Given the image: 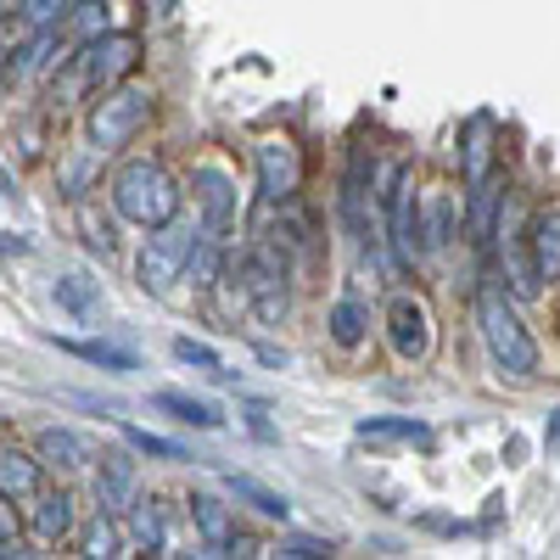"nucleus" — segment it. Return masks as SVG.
Wrapping results in <instances>:
<instances>
[{
	"instance_id": "nucleus-1",
	"label": "nucleus",
	"mask_w": 560,
	"mask_h": 560,
	"mask_svg": "<svg viewBox=\"0 0 560 560\" xmlns=\"http://www.w3.org/2000/svg\"><path fill=\"white\" fill-rule=\"evenodd\" d=\"M107 191H113V213L140 224V230H163L179 213V185H174V174L158 158H129L113 174Z\"/></svg>"
},
{
	"instance_id": "nucleus-2",
	"label": "nucleus",
	"mask_w": 560,
	"mask_h": 560,
	"mask_svg": "<svg viewBox=\"0 0 560 560\" xmlns=\"http://www.w3.org/2000/svg\"><path fill=\"white\" fill-rule=\"evenodd\" d=\"M158 113V96L147 84H113V90H96V102H90V118H84V135L96 152H124L129 140L152 124Z\"/></svg>"
},
{
	"instance_id": "nucleus-3",
	"label": "nucleus",
	"mask_w": 560,
	"mask_h": 560,
	"mask_svg": "<svg viewBox=\"0 0 560 560\" xmlns=\"http://www.w3.org/2000/svg\"><path fill=\"white\" fill-rule=\"evenodd\" d=\"M477 331H482V342H488V353H493V364L504 370V376H533L538 370V342L527 337L516 303H504L499 287L477 292Z\"/></svg>"
},
{
	"instance_id": "nucleus-4",
	"label": "nucleus",
	"mask_w": 560,
	"mask_h": 560,
	"mask_svg": "<svg viewBox=\"0 0 560 560\" xmlns=\"http://www.w3.org/2000/svg\"><path fill=\"white\" fill-rule=\"evenodd\" d=\"M197 242H202V236H191V230L163 224L158 236L147 242V253L135 258V280H140V292L168 298V292H174V280H185V264H191Z\"/></svg>"
},
{
	"instance_id": "nucleus-5",
	"label": "nucleus",
	"mask_w": 560,
	"mask_h": 560,
	"mask_svg": "<svg viewBox=\"0 0 560 560\" xmlns=\"http://www.w3.org/2000/svg\"><path fill=\"white\" fill-rule=\"evenodd\" d=\"M242 292L258 314V325H280L292 314V287H287V258H275V247H253L242 258Z\"/></svg>"
},
{
	"instance_id": "nucleus-6",
	"label": "nucleus",
	"mask_w": 560,
	"mask_h": 560,
	"mask_svg": "<svg viewBox=\"0 0 560 560\" xmlns=\"http://www.w3.org/2000/svg\"><path fill=\"white\" fill-rule=\"evenodd\" d=\"M79 73L90 79V90H113L135 73L140 62V39L135 34H102V39H84V51L73 57Z\"/></svg>"
},
{
	"instance_id": "nucleus-7",
	"label": "nucleus",
	"mask_w": 560,
	"mask_h": 560,
	"mask_svg": "<svg viewBox=\"0 0 560 560\" xmlns=\"http://www.w3.org/2000/svg\"><path fill=\"white\" fill-rule=\"evenodd\" d=\"M191 202L202 213V230H213V236H230V230H236V179H230L219 163L191 168Z\"/></svg>"
},
{
	"instance_id": "nucleus-8",
	"label": "nucleus",
	"mask_w": 560,
	"mask_h": 560,
	"mask_svg": "<svg viewBox=\"0 0 560 560\" xmlns=\"http://www.w3.org/2000/svg\"><path fill=\"white\" fill-rule=\"evenodd\" d=\"M387 342H393V353H398L404 364L427 359V353H432V314H427V303L409 298V292H398V298L387 303Z\"/></svg>"
},
{
	"instance_id": "nucleus-9",
	"label": "nucleus",
	"mask_w": 560,
	"mask_h": 560,
	"mask_svg": "<svg viewBox=\"0 0 560 560\" xmlns=\"http://www.w3.org/2000/svg\"><path fill=\"white\" fill-rule=\"evenodd\" d=\"M258 191L269 197V202H292L298 197V179H303V158H298V147L287 135H269V140H258Z\"/></svg>"
},
{
	"instance_id": "nucleus-10",
	"label": "nucleus",
	"mask_w": 560,
	"mask_h": 560,
	"mask_svg": "<svg viewBox=\"0 0 560 560\" xmlns=\"http://www.w3.org/2000/svg\"><path fill=\"white\" fill-rule=\"evenodd\" d=\"M493 135H499L493 113H471V118H465V129H459V174H465V185H482V179L499 174L493 168Z\"/></svg>"
},
{
	"instance_id": "nucleus-11",
	"label": "nucleus",
	"mask_w": 560,
	"mask_h": 560,
	"mask_svg": "<svg viewBox=\"0 0 560 560\" xmlns=\"http://www.w3.org/2000/svg\"><path fill=\"white\" fill-rule=\"evenodd\" d=\"M191 522H197L208 555H236V544H247V538L236 533V522H230V510H224L213 493H197V499H191Z\"/></svg>"
},
{
	"instance_id": "nucleus-12",
	"label": "nucleus",
	"mask_w": 560,
	"mask_h": 560,
	"mask_svg": "<svg viewBox=\"0 0 560 560\" xmlns=\"http://www.w3.org/2000/svg\"><path fill=\"white\" fill-rule=\"evenodd\" d=\"M364 197H370V163H364V152H353V163H348V179H342V219H348V230L364 242V253L376 247V236H370V208H364Z\"/></svg>"
},
{
	"instance_id": "nucleus-13",
	"label": "nucleus",
	"mask_w": 560,
	"mask_h": 560,
	"mask_svg": "<svg viewBox=\"0 0 560 560\" xmlns=\"http://www.w3.org/2000/svg\"><path fill=\"white\" fill-rule=\"evenodd\" d=\"M96 499H102V510H113V516L135 510V459H129V454H102Z\"/></svg>"
},
{
	"instance_id": "nucleus-14",
	"label": "nucleus",
	"mask_w": 560,
	"mask_h": 560,
	"mask_svg": "<svg viewBox=\"0 0 560 560\" xmlns=\"http://www.w3.org/2000/svg\"><path fill=\"white\" fill-rule=\"evenodd\" d=\"M51 298H57V308L73 314L79 325H96V319H102V280H90V275H57Z\"/></svg>"
},
{
	"instance_id": "nucleus-15",
	"label": "nucleus",
	"mask_w": 560,
	"mask_h": 560,
	"mask_svg": "<svg viewBox=\"0 0 560 560\" xmlns=\"http://www.w3.org/2000/svg\"><path fill=\"white\" fill-rule=\"evenodd\" d=\"M34 454H39L45 465H62V471H79V465L96 459V448H90L73 427H45V432L34 438Z\"/></svg>"
},
{
	"instance_id": "nucleus-16",
	"label": "nucleus",
	"mask_w": 560,
	"mask_h": 560,
	"mask_svg": "<svg viewBox=\"0 0 560 560\" xmlns=\"http://www.w3.org/2000/svg\"><path fill=\"white\" fill-rule=\"evenodd\" d=\"M353 432L364 443H420V448L432 443V427L427 420H409V415H364Z\"/></svg>"
},
{
	"instance_id": "nucleus-17",
	"label": "nucleus",
	"mask_w": 560,
	"mask_h": 560,
	"mask_svg": "<svg viewBox=\"0 0 560 560\" xmlns=\"http://www.w3.org/2000/svg\"><path fill=\"white\" fill-rule=\"evenodd\" d=\"M152 409H163L168 420H179V427H197V432H219V427H224V415H219L213 404H202V398H191V393H174V387L152 393Z\"/></svg>"
},
{
	"instance_id": "nucleus-18",
	"label": "nucleus",
	"mask_w": 560,
	"mask_h": 560,
	"mask_svg": "<svg viewBox=\"0 0 560 560\" xmlns=\"http://www.w3.org/2000/svg\"><path fill=\"white\" fill-rule=\"evenodd\" d=\"M39 454H23V448H7L0 454V493H7V504L18 499H39Z\"/></svg>"
},
{
	"instance_id": "nucleus-19",
	"label": "nucleus",
	"mask_w": 560,
	"mask_h": 560,
	"mask_svg": "<svg viewBox=\"0 0 560 560\" xmlns=\"http://www.w3.org/2000/svg\"><path fill=\"white\" fill-rule=\"evenodd\" d=\"M499 202H504V191H499V174H493V179H482V185H471V208H465V230H471V242H477V247H488V242L499 236Z\"/></svg>"
},
{
	"instance_id": "nucleus-20",
	"label": "nucleus",
	"mask_w": 560,
	"mask_h": 560,
	"mask_svg": "<svg viewBox=\"0 0 560 560\" xmlns=\"http://www.w3.org/2000/svg\"><path fill=\"white\" fill-rule=\"evenodd\" d=\"M34 538H45V544H62L68 533H73V493H39L34 499Z\"/></svg>"
},
{
	"instance_id": "nucleus-21",
	"label": "nucleus",
	"mask_w": 560,
	"mask_h": 560,
	"mask_svg": "<svg viewBox=\"0 0 560 560\" xmlns=\"http://www.w3.org/2000/svg\"><path fill=\"white\" fill-rule=\"evenodd\" d=\"M533 264L544 280H560V208H538L533 219Z\"/></svg>"
},
{
	"instance_id": "nucleus-22",
	"label": "nucleus",
	"mask_w": 560,
	"mask_h": 560,
	"mask_svg": "<svg viewBox=\"0 0 560 560\" xmlns=\"http://www.w3.org/2000/svg\"><path fill=\"white\" fill-rule=\"evenodd\" d=\"M73 224H79V236H84V247L96 253V258H118V224L96 208V202H73Z\"/></svg>"
},
{
	"instance_id": "nucleus-23",
	"label": "nucleus",
	"mask_w": 560,
	"mask_h": 560,
	"mask_svg": "<svg viewBox=\"0 0 560 560\" xmlns=\"http://www.w3.org/2000/svg\"><path fill=\"white\" fill-rule=\"evenodd\" d=\"M454 242V202L448 191H432L420 202V253H443Z\"/></svg>"
},
{
	"instance_id": "nucleus-24",
	"label": "nucleus",
	"mask_w": 560,
	"mask_h": 560,
	"mask_svg": "<svg viewBox=\"0 0 560 560\" xmlns=\"http://www.w3.org/2000/svg\"><path fill=\"white\" fill-rule=\"evenodd\" d=\"M57 348L73 353V359H84V364H102L107 376H129V370H140V359L129 348H118V342H73V337H57Z\"/></svg>"
},
{
	"instance_id": "nucleus-25",
	"label": "nucleus",
	"mask_w": 560,
	"mask_h": 560,
	"mask_svg": "<svg viewBox=\"0 0 560 560\" xmlns=\"http://www.w3.org/2000/svg\"><path fill=\"white\" fill-rule=\"evenodd\" d=\"M325 325H331V342L353 353V348L364 342V331H370V308H364L359 298H337L331 314H325Z\"/></svg>"
},
{
	"instance_id": "nucleus-26",
	"label": "nucleus",
	"mask_w": 560,
	"mask_h": 560,
	"mask_svg": "<svg viewBox=\"0 0 560 560\" xmlns=\"http://www.w3.org/2000/svg\"><path fill=\"white\" fill-rule=\"evenodd\" d=\"M224 488L236 493L242 504H253L258 516H275V522H287V493H275V488H264V482H253V477H242V471H224Z\"/></svg>"
},
{
	"instance_id": "nucleus-27",
	"label": "nucleus",
	"mask_w": 560,
	"mask_h": 560,
	"mask_svg": "<svg viewBox=\"0 0 560 560\" xmlns=\"http://www.w3.org/2000/svg\"><path fill=\"white\" fill-rule=\"evenodd\" d=\"M68 28H73L79 39H102V34H113V0H73Z\"/></svg>"
},
{
	"instance_id": "nucleus-28",
	"label": "nucleus",
	"mask_w": 560,
	"mask_h": 560,
	"mask_svg": "<svg viewBox=\"0 0 560 560\" xmlns=\"http://www.w3.org/2000/svg\"><path fill=\"white\" fill-rule=\"evenodd\" d=\"M84 555H96V560H113V555H124V538H118L113 510H102V516L84 527Z\"/></svg>"
},
{
	"instance_id": "nucleus-29",
	"label": "nucleus",
	"mask_w": 560,
	"mask_h": 560,
	"mask_svg": "<svg viewBox=\"0 0 560 560\" xmlns=\"http://www.w3.org/2000/svg\"><path fill=\"white\" fill-rule=\"evenodd\" d=\"M124 438H129L135 454H152V459H168V465L191 459V448H179V443H168V438H158V432H147V427H124Z\"/></svg>"
},
{
	"instance_id": "nucleus-30",
	"label": "nucleus",
	"mask_w": 560,
	"mask_h": 560,
	"mask_svg": "<svg viewBox=\"0 0 560 560\" xmlns=\"http://www.w3.org/2000/svg\"><path fill=\"white\" fill-rule=\"evenodd\" d=\"M213 275H219V236H213V230H202L191 264H185V280H191V287H213Z\"/></svg>"
},
{
	"instance_id": "nucleus-31",
	"label": "nucleus",
	"mask_w": 560,
	"mask_h": 560,
	"mask_svg": "<svg viewBox=\"0 0 560 560\" xmlns=\"http://www.w3.org/2000/svg\"><path fill=\"white\" fill-rule=\"evenodd\" d=\"M68 12H73V0H18V18L28 28H57L68 23Z\"/></svg>"
},
{
	"instance_id": "nucleus-32",
	"label": "nucleus",
	"mask_w": 560,
	"mask_h": 560,
	"mask_svg": "<svg viewBox=\"0 0 560 560\" xmlns=\"http://www.w3.org/2000/svg\"><path fill=\"white\" fill-rule=\"evenodd\" d=\"M135 538L147 544V555H163V516H158V499H135Z\"/></svg>"
},
{
	"instance_id": "nucleus-33",
	"label": "nucleus",
	"mask_w": 560,
	"mask_h": 560,
	"mask_svg": "<svg viewBox=\"0 0 560 560\" xmlns=\"http://www.w3.org/2000/svg\"><path fill=\"white\" fill-rule=\"evenodd\" d=\"M102 158H107V152H96V147H90L84 158H73V163L62 168V191H68L73 202H79V197L90 191V174H96V168H102Z\"/></svg>"
},
{
	"instance_id": "nucleus-34",
	"label": "nucleus",
	"mask_w": 560,
	"mask_h": 560,
	"mask_svg": "<svg viewBox=\"0 0 560 560\" xmlns=\"http://www.w3.org/2000/svg\"><path fill=\"white\" fill-rule=\"evenodd\" d=\"M174 359H179V364L208 370V376H213V370H224V364H219V353H213L208 342H197V337H174Z\"/></svg>"
},
{
	"instance_id": "nucleus-35",
	"label": "nucleus",
	"mask_w": 560,
	"mask_h": 560,
	"mask_svg": "<svg viewBox=\"0 0 560 560\" xmlns=\"http://www.w3.org/2000/svg\"><path fill=\"white\" fill-rule=\"evenodd\" d=\"M280 555H292V560H319V555H331V538L292 533V538H280Z\"/></svg>"
},
{
	"instance_id": "nucleus-36",
	"label": "nucleus",
	"mask_w": 560,
	"mask_h": 560,
	"mask_svg": "<svg viewBox=\"0 0 560 560\" xmlns=\"http://www.w3.org/2000/svg\"><path fill=\"white\" fill-rule=\"evenodd\" d=\"M0 555H7V560H23V555H28V549H23V538L12 533V522L0 527Z\"/></svg>"
},
{
	"instance_id": "nucleus-37",
	"label": "nucleus",
	"mask_w": 560,
	"mask_h": 560,
	"mask_svg": "<svg viewBox=\"0 0 560 560\" xmlns=\"http://www.w3.org/2000/svg\"><path fill=\"white\" fill-rule=\"evenodd\" d=\"M544 443H549V448H555V454H560V409H555V415H549V427H544Z\"/></svg>"
}]
</instances>
